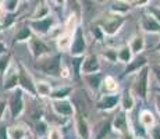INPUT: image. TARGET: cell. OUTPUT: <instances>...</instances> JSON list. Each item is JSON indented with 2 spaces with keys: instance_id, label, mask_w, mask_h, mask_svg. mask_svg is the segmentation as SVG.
I'll list each match as a JSON object with an SVG mask.
<instances>
[{
  "instance_id": "25",
  "label": "cell",
  "mask_w": 160,
  "mask_h": 139,
  "mask_svg": "<svg viewBox=\"0 0 160 139\" xmlns=\"http://www.w3.org/2000/svg\"><path fill=\"white\" fill-rule=\"evenodd\" d=\"M103 78L102 74L98 72V74H89V75H82V79L85 81V85L89 88L91 92H100V86H102V82H103Z\"/></svg>"
},
{
  "instance_id": "13",
  "label": "cell",
  "mask_w": 160,
  "mask_h": 139,
  "mask_svg": "<svg viewBox=\"0 0 160 139\" xmlns=\"http://www.w3.org/2000/svg\"><path fill=\"white\" fill-rule=\"evenodd\" d=\"M70 100H71L74 109H75V114L88 118V116H89V106H88L87 99H85V96L82 95V92L81 91H74V93L71 95Z\"/></svg>"
},
{
  "instance_id": "19",
  "label": "cell",
  "mask_w": 160,
  "mask_h": 139,
  "mask_svg": "<svg viewBox=\"0 0 160 139\" xmlns=\"http://www.w3.org/2000/svg\"><path fill=\"white\" fill-rule=\"evenodd\" d=\"M146 66H149V64H148V57L145 54L134 56V58H132L131 63L125 66L124 74H125V75H128V74H137V72H139V71L142 70L143 67H146Z\"/></svg>"
},
{
  "instance_id": "10",
  "label": "cell",
  "mask_w": 160,
  "mask_h": 139,
  "mask_svg": "<svg viewBox=\"0 0 160 139\" xmlns=\"http://www.w3.org/2000/svg\"><path fill=\"white\" fill-rule=\"evenodd\" d=\"M28 47H29L31 54H32V57L35 58V60H39V58L52 54L49 45L42 38H39V36H32V38H31V41L28 42Z\"/></svg>"
},
{
  "instance_id": "20",
  "label": "cell",
  "mask_w": 160,
  "mask_h": 139,
  "mask_svg": "<svg viewBox=\"0 0 160 139\" xmlns=\"http://www.w3.org/2000/svg\"><path fill=\"white\" fill-rule=\"evenodd\" d=\"M120 89V83L112 75H106L103 78L102 86H100V92L99 95H117Z\"/></svg>"
},
{
  "instance_id": "26",
  "label": "cell",
  "mask_w": 160,
  "mask_h": 139,
  "mask_svg": "<svg viewBox=\"0 0 160 139\" xmlns=\"http://www.w3.org/2000/svg\"><path fill=\"white\" fill-rule=\"evenodd\" d=\"M128 46H130V49H131V52H132L134 56L143 54V50H145V46H146L145 38H143L141 33H137V35H134L130 39Z\"/></svg>"
},
{
  "instance_id": "7",
  "label": "cell",
  "mask_w": 160,
  "mask_h": 139,
  "mask_svg": "<svg viewBox=\"0 0 160 139\" xmlns=\"http://www.w3.org/2000/svg\"><path fill=\"white\" fill-rule=\"evenodd\" d=\"M87 38H85V33H84V28L79 25L77 28V31L74 32L72 36V45L71 49H70V54L72 56V58H81L85 57V53H87Z\"/></svg>"
},
{
  "instance_id": "30",
  "label": "cell",
  "mask_w": 160,
  "mask_h": 139,
  "mask_svg": "<svg viewBox=\"0 0 160 139\" xmlns=\"http://www.w3.org/2000/svg\"><path fill=\"white\" fill-rule=\"evenodd\" d=\"M36 97H49L53 92V88L49 82L46 81H36Z\"/></svg>"
},
{
  "instance_id": "49",
  "label": "cell",
  "mask_w": 160,
  "mask_h": 139,
  "mask_svg": "<svg viewBox=\"0 0 160 139\" xmlns=\"http://www.w3.org/2000/svg\"><path fill=\"white\" fill-rule=\"evenodd\" d=\"M159 6H160V4H159Z\"/></svg>"
},
{
  "instance_id": "15",
  "label": "cell",
  "mask_w": 160,
  "mask_h": 139,
  "mask_svg": "<svg viewBox=\"0 0 160 139\" xmlns=\"http://www.w3.org/2000/svg\"><path fill=\"white\" fill-rule=\"evenodd\" d=\"M102 68L100 66L99 57L96 54H87L82 60L81 64V77L82 75H89V74H98Z\"/></svg>"
},
{
  "instance_id": "16",
  "label": "cell",
  "mask_w": 160,
  "mask_h": 139,
  "mask_svg": "<svg viewBox=\"0 0 160 139\" xmlns=\"http://www.w3.org/2000/svg\"><path fill=\"white\" fill-rule=\"evenodd\" d=\"M72 120H74V128H75V132H77V135H78V138L79 139H91L92 125L89 124L88 118L75 114V117H74Z\"/></svg>"
},
{
  "instance_id": "43",
  "label": "cell",
  "mask_w": 160,
  "mask_h": 139,
  "mask_svg": "<svg viewBox=\"0 0 160 139\" xmlns=\"http://www.w3.org/2000/svg\"><path fill=\"white\" fill-rule=\"evenodd\" d=\"M6 107H7V103H6L4 100H0V120H2V118H3V116H4Z\"/></svg>"
},
{
  "instance_id": "1",
  "label": "cell",
  "mask_w": 160,
  "mask_h": 139,
  "mask_svg": "<svg viewBox=\"0 0 160 139\" xmlns=\"http://www.w3.org/2000/svg\"><path fill=\"white\" fill-rule=\"evenodd\" d=\"M63 66V57L61 53H53L46 57H42L36 60L35 67L41 70L43 74L52 77V78H60V70Z\"/></svg>"
},
{
  "instance_id": "44",
  "label": "cell",
  "mask_w": 160,
  "mask_h": 139,
  "mask_svg": "<svg viewBox=\"0 0 160 139\" xmlns=\"http://www.w3.org/2000/svg\"><path fill=\"white\" fill-rule=\"evenodd\" d=\"M155 107H156V110H158V113L160 116V93L155 95Z\"/></svg>"
},
{
  "instance_id": "27",
  "label": "cell",
  "mask_w": 160,
  "mask_h": 139,
  "mask_svg": "<svg viewBox=\"0 0 160 139\" xmlns=\"http://www.w3.org/2000/svg\"><path fill=\"white\" fill-rule=\"evenodd\" d=\"M50 11H52V7L49 6V3L41 2V3H38V6H35V10L31 14L29 20H42V18H46L49 15H52Z\"/></svg>"
},
{
  "instance_id": "3",
  "label": "cell",
  "mask_w": 160,
  "mask_h": 139,
  "mask_svg": "<svg viewBox=\"0 0 160 139\" xmlns=\"http://www.w3.org/2000/svg\"><path fill=\"white\" fill-rule=\"evenodd\" d=\"M124 24H125L124 15L110 13V14H107L98 25L100 27V29H102V32L104 33V36H114L120 32V29L124 27Z\"/></svg>"
},
{
  "instance_id": "24",
  "label": "cell",
  "mask_w": 160,
  "mask_h": 139,
  "mask_svg": "<svg viewBox=\"0 0 160 139\" xmlns=\"http://www.w3.org/2000/svg\"><path fill=\"white\" fill-rule=\"evenodd\" d=\"M138 122H139V125L142 127L146 132H148V129H150L152 127H155L158 124V122H156L155 114L148 109H143V110L139 111V114H138Z\"/></svg>"
},
{
  "instance_id": "31",
  "label": "cell",
  "mask_w": 160,
  "mask_h": 139,
  "mask_svg": "<svg viewBox=\"0 0 160 139\" xmlns=\"http://www.w3.org/2000/svg\"><path fill=\"white\" fill-rule=\"evenodd\" d=\"M131 3L130 2H114L112 3V7H110V13H114L118 15H124L131 10Z\"/></svg>"
},
{
  "instance_id": "46",
  "label": "cell",
  "mask_w": 160,
  "mask_h": 139,
  "mask_svg": "<svg viewBox=\"0 0 160 139\" xmlns=\"http://www.w3.org/2000/svg\"><path fill=\"white\" fill-rule=\"evenodd\" d=\"M121 139H137V137H135L132 132H128V134H125V135H122Z\"/></svg>"
},
{
  "instance_id": "18",
  "label": "cell",
  "mask_w": 160,
  "mask_h": 139,
  "mask_svg": "<svg viewBox=\"0 0 160 139\" xmlns=\"http://www.w3.org/2000/svg\"><path fill=\"white\" fill-rule=\"evenodd\" d=\"M32 36H33V32H32V29H31L28 21L17 24V27H15V33H14V42H18V43L27 42L28 43Z\"/></svg>"
},
{
  "instance_id": "23",
  "label": "cell",
  "mask_w": 160,
  "mask_h": 139,
  "mask_svg": "<svg viewBox=\"0 0 160 139\" xmlns=\"http://www.w3.org/2000/svg\"><path fill=\"white\" fill-rule=\"evenodd\" d=\"M72 36H74V33L66 32V31H61V32L56 36V46H57L60 53L70 52L71 45H72Z\"/></svg>"
},
{
  "instance_id": "34",
  "label": "cell",
  "mask_w": 160,
  "mask_h": 139,
  "mask_svg": "<svg viewBox=\"0 0 160 139\" xmlns=\"http://www.w3.org/2000/svg\"><path fill=\"white\" fill-rule=\"evenodd\" d=\"M10 67H11V54L6 53V54L0 56V74L4 75Z\"/></svg>"
},
{
  "instance_id": "6",
  "label": "cell",
  "mask_w": 160,
  "mask_h": 139,
  "mask_svg": "<svg viewBox=\"0 0 160 139\" xmlns=\"http://www.w3.org/2000/svg\"><path fill=\"white\" fill-rule=\"evenodd\" d=\"M24 92L21 91L20 88H17L15 91L11 92L10 97H8V103L7 107L10 109V114L14 120L20 118L21 116L24 114L27 106H25V97H24Z\"/></svg>"
},
{
  "instance_id": "29",
  "label": "cell",
  "mask_w": 160,
  "mask_h": 139,
  "mask_svg": "<svg viewBox=\"0 0 160 139\" xmlns=\"http://www.w3.org/2000/svg\"><path fill=\"white\" fill-rule=\"evenodd\" d=\"M117 57H118L120 63H122V64H125V66H127V64H130L132 61L134 54H132L130 46L125 45V46H121V47L117 49Z\"/></svg>"
},
{
  "instance_id": "11",
  "label": "cell",
  "mask_w": 160,
  "mask_h": 139,
  "mask_svg": "<svg viewBox=\"0 0 160 139\" xmlns=\"http://www.w3.org/2000/svg\"><path fill=\"white\" fill-rule=\"evenodd\" d=\"M121 93L117 95H100L96 100V109L100 111H113L120 106Z\"/></svg>"
},
{
  "instance_id": "28",
  "label": "cell",
  "mask_w": 160,
  "mask_h": 139,
  "mask_svg": "<svg viewBox=\"0 0 160 139\" xmlns=\"http://www.w3.org/2000/svg\"><path fill=\"white\" fill-rule=\"evenodd\" d=\"M74 93V88L70 85L66 86H60V88L53 89L50 95V100H66V99H70L71 95Z\"/></svg>"
},
{
  "instance_id": "39",
  "label": "cell",
  "mask_w": 160,
  "mask_h": 139,
  "mask_svg": "<svg viewBox=\"0 0 160 139\" xmlns=\"http://www.w3.org/2000/svg\"><path fill=\"white\" fill-rule=\"evenodd\" d=\"M91 32H92V35H93L95 38H96V41H98V42H102V41H103L104 33L102 32V29H100V27H99V25L92 27V28H91Z\"/></svg>"
},
{
  "instance_id": "33",
  "label": "cell",
  "mask_w": 160,
  "mask_h": 139,
  "mask_svg": "<svg viewBox=\"0 0 160 139\" xmlns=\"http://www.w3.org/2000/svg\"><path fill=\"white\" fill-rule=\"evenodd\" d=\"M2 4H3L2 7L4 8L6 14H14L15 11L18 10V7H20L21 2H18V0H6Z\"/></svg>"
},
{
  "instance_id": "47",
  "label": "cell",
  "mask_w": 160,
  "mask_h": 139,
  "mask_svg": "<svg viewBox=\"0 0 160 139\" xmlns=\"http://www.w3.org/2000/svg\"><path fill=\"white\" fill-rule=\"evenodd\" d=\"M156 93H160V86L159 88H156Z\"/></svg>"
},
{
  "instance_id": "12",
  "label": "cell",
  "mask_w": 160,
  "mask_h": 139,
  "mask_svg": "<svg viewBox=\"0 0 160 139\" xmlns=\"http://www.w3.org/2000/svg\"><path fill=\"white\" fill-rule=\"evenodd\" d=\"M112 120L102 118L92 125L91 139H106L107 135L112 132Z\"/></svg>"
},
{
  "instance_id": "35",
  "label": "cell",
  "mask_w": 160,
  "mask_h": 139,
  "mask_svg": "<svg viewBox=\"0 0 160 139\" xmlns=\"http://www.w3.org/2000/svg\"><path fill=\"white\" fill-rule=\"evenodd\" d=\"M102 56L109 61V63H117V61H118V57H117V49H114V47H106L103 50Z\"/></svg>"
},
{
  "instance_id": "32",
  "label": "cell",
  "mask_w": 160,
  "mask_h": 139,
  "mask_svg": "<svg viewBox=\"0 0 160 139\" xmlns=\"http://www.w3.org/2000/svg\"><path fill=\"white\" fill-rule=\"evenodd\" d=\"M50 129V125L48 124L46 120H39V121H35V132L38 134V137H48V132Z\"/></svg>"
},
{
  "instance_id": "8",
  "label": "cell",
  "mask_w": 160,
  "mask_h": 139,
  "mask_svg": "<svg viewBox=\"0 0 160 139\" xmlns=\"http://www.w3.org/2000/svg\"><path fill=\"white\" fill-rule=\"evenodd\" d=\"M50 107L52 111L57 117H61L64 120H70L75 117V109H74L70 99H66V100H50Z\"/></svg>"
},
{
  "instance_id": "2",
  "label": "cell",
  "mask_w": 160,
  "mask_h": 139,
  "mask_svg": "<svg viewBox=\"0 0 160 139\" xmlns=\"http://www.w3.org/2000/svg\"><path fill=\"white\" fill-rule=\"evenodd\" d=\"M149 77H150V67H143L139 72L135 74L134 82H132V93L139 100H146L149 95Z\"/></svg>"
},
{
  "instance_id": "45",
  "label": "cell",
  "mask_w": 160,
  "mask_h": 139,
  "mask_svg": "<svg viewBox=\"0 0 160 139\" xmlns=\"http://www.w3.org/2000/svg\"><path fill=\"white\" fill-rule=\"evenodd\" d=\"M6 53H7V46L4 45V42L0 41V56L6 54Z\"/></svg>"
},
{
  "instance_id": "14",
  "label": "cell",
  "mask_w": 160,
  "mask_h": 139,
  "mask_svg": "<svg viewBox=\"0 0 160 139\" xmlns=\"http://www.w3.org/2000/svg\"><path fill=\"white\" fill-rule=\"evenodd\" d=\"M20 83V71H18V64H13L7 72L4 74V81H3V89L4 91L13 92L18 88Z\"/></svg>"
},
{
  "instance_id": "5",
  "label": "cell",
  "mask_w": 160,
  "mask_h": 139,
  "mask_svg": "<svg viewBox=\"0 0 160 139\" xmlns=\"http://www.w3.org/2000/svg\"><path fill=\"white\" fill-rule=\"evenodd\" d=\"M28 24L32 32L35 33V36L42 38V36L52 33V31L57 25V20L54 15H49V17L42 18V20H28Z\"/></svg>"
},
{
  "instance_id": "4",
  "label": "cell",
  "mask_w": 160,
  "mask_h": 139,
  "mask_svg": "<svg viewBox=\"0 0 160 139\" xmlns=\"http://www.w3.org/2000/svg\"><path fill=\"white\" fill-rule=\"evenodd\" d=\"M18 71H20V83H18V88L24 92V93H28L31 97L35 99L36 97V79L32 77V74L28 71L25 66H24L21 61H18Z\"/></svg>"
},
{
  "instance_id": "41",
  "label": "cell",
  "mask_w": 160,
  "mask_h": 139,
  "mask_svg": "<svg viewBox=\"0 0 160 139\" xmlns=\"http://www.w3.org/2000/svg\"><path fill=\"white\" fill-rule=\"evenodd\" d=\"M71 77V72H70V68L67 66H61V70H60V78H70Z\"/></svg>"
},
{
  "instance_id": "37",
  "label": "cell",
  "mask_w": 160,
  "mask_h": 139,
  "mask_svg": "<svg viewBox=\"0 0 160 139\" xmlns=\"http://www.w3.org/2000/svg\"><path fill=\"white\" fill-rule=\"evenodd\" d=\"M146 13L149 15H152L156 21L160 24V6L159 4H155V6H148L146 8Z\"/></svg>"
},
{
  "instance_id": "9",
  "label": "cell",
  "mask_w": 160,
  "mask_h": 139,
  "mask_svg": "<svg viewBox=\"0 0 160 139\" xmlns=\"http://www.w3.org/2000/svg\"><path fill=\"white\" fill-rule=\"evenodd\" d=\"M112 129L116 131L117 134H120L121 137L131 132V121L130 117H128V113H125L122 110L117 111L112 118Z\"/></svg>"
},
{
  "instance_id": "38",
  "label": "cell",
  "mask_w": 160,
  "mask_h": 139,
  "mask_svg": "<svg viewBox=\"0 0 160 139\" xmlns=\"http://www.w3.org/2000/svg\"><path fill=\"white\" fill-rule=\"evenodd\" d=\"M148 139H160V124H156L150 129H148Z\"/></svg>"
},
{
  "instance_id": "42",
  "label": "cell",
  "mask_w": 160,
  "mask_h": 139,
  "mask_svg": "<svg viewBox=\"0 0 160 139\" xmlns=\"http://www.w3.org/2000/svg\"><path fill=\"white\" fill-rule=\"evenodd\" d=\"M0 139H10L8 138V127L0 124Z\"/></svg>"
},
{
  "instance_id": "40",
  "label": "cell",
  "mask_w": 160,
  "mask_h": 139,
  "mask_svg": "<svg viewBox=\"0 0 160 139\" xmlns=\"http://www.w3.org/2000/svg\"><path fill=\"white\" fill-rule=\"evenodd\" d=\"M150 72L155 75V79L156 82L160 85V64H155V66L150 67Z\"/></svg>"
},
{
  "instance_id": "17",
  "label": "cell",
  "mask_w": 160,
  "mask_h": 139,
  "mask_svg": "<svg viewBox=\"0 0 160 139\" xmlns=\"http://www.w3.org/2000/svg\"><path fill=\"white\" fill-rule=\"evenodd\" d=\"M139 28L142 32L145 33H155V35H160V24L152 15L145 13L139 20Z\"/></svg>"
},
{
  "instance_id": "21",
  "label": "cell",
  "mask_w": 160,
  "mask_h": 139,
  "mask_svg": "<svg viewBox=\"0 0 160 139\" xmlns=\"http://www.w3.org/2000/svg\"><path fill=\"white\" fill-rule=\"evenodd\" d=\"M135 104H137V97L132 93L131 89L122 92L121 97H120V110L125 111V113H131L135 109Z\"/></svg>"
},
{
  "instance_id": "22",
  "label": "cell",
  "mask_w": 160,
  "mask_h": 139,
  "mask_svg": "<svg viewBox=\"0 0 160 139\" xmlns=\"http://www.w3.org/2000/svg\"><path fill=\"white\" fill-rule=\"evenodd\" d=\"M31 135L29 128L24 122H17L15 125L8 127V138L10 139H28Z\"/></svg>"
},
{
  "instance_id": "36",
  "label": "cell",
  "mask_w": 160,
  "mask_h": 139,
  "mask_svg": "<svg viewBox=\"0 0 160 139\" xmlns=\"http://www.w3.org/2000/svg\"><path fill=\"white\" fill-rule=\"evenodd\" d=\"M46 139H64V134L58 125H53V127H50V129H49Z\"/></svg>"
},
{
  "instance_id": "48",
  "label": "cell",
  "mask_w": 160,
  "mask_h": 139,
  "mask_svg": "<svg viewBox=\"0 0 160 139\" xmlns=\"http://www.w3.org/2000/svg\"><path fill=\"white\" fill-rule=\"evenodd\" d=\"M156 50H160V42H159V45L156 46Z\"/></svg>"
}]
</instances>
